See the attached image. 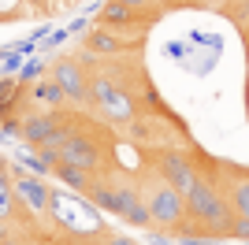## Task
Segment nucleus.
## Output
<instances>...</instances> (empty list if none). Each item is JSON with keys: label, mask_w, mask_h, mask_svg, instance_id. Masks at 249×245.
<instances>
[{"label": "nucleus", "mask_w": 249, "mask_h": 245, "mask_svg": "<svg viewBox=\"0 0 249 245\" xmlns=\"http://www.w3.org/2000/svg\"><path fill=\"white\" fill-rule=\"evenodd\" d=\"M186 215L194 223H205L212 234H231V223H234V208L227 197H219L212 178H197L186 190Z\"/></svg>", "instance_id": "1"}, {"label": "nucleus", "mask_w": 249, "mask_h": 245, "mask_svg": "<svg viewBox=\"0 0 249 245\" xmlns=\"http://www.w3.org/2000/svg\"><path fill=\"white\" fill-rule=\"evenodd\" d=\"M145 204H149L153 223L164 227V230H175V227L186 219V193H182V190H175L164 175L145 182Z\"/></svg>", "instance_id": "2"}, {"label": "nucleus", "mask_w": 249, "mask_h": 245, "mask_svg": "<svg viewBox=\"0 0 249 245\" xmlns=\"http://www.w3.org/2000/svg\"><path fill=\"white\" fill-rule=\"evenodd\" d=\"M156 167H160V175H164L175 190H182V193L201 178V175L194 171V160H190L182 149H164V153L156 156Z\"/></svg>", "instance_id": "3"}, {"label": "nucleus", "mask_w": 249, "mask_h": 245, "mask_svg": "<svg viewBox=\"0 0 249 245\" xmlns=\"http://www.w3.org/2000/svg\"><path fill=\"white\" fill-rule=\"evenodd\" d=\"M115 215L126 219V223H134V227H153L145 197L138 193V186H130V182H115Z\"/></svg>", "instance_id": "4"}, {"label": "nucleus", "mask_w": 249, "mask_h": 245, "mask_svg": "<svg viewBox=\"0 0 249 245\" xmlns=\"http://www.w3.org/2000/svg\"><path fill=\"white\" fill-rule=\"evenodd\" d=\"M60 163L93 171V167H101V149H97V141H89V138H82V134H74L71 141L60 149Z\"/></svg>", "instance_id": "5"}, {"label": "nucleus", "mask_w": 249, "mask_h": 245, "mask_svg": "<svg viewBox=\"0 0 249 245\" xmlns=\"http://www.w3.org/2000/svg\"><path fill=\"white\" fill-rule=\"evenodd\" d=\"M52 78L63 86V93H67V101H74V104H82L86 97H89V82H86V74H82V67L74 60H60L56 67H52Z\"/></svg>", "instance_id": "6"}, {"label": "nucleus", "mask_w": 249, "mask_h": 245, "mask_svg": "<svg viewBox=\"0 0 249 245\" xmlns=\"http://www.w3.org/2000/svg\"><path fill=\"white\" fill-rule=\"evenodd\" d=\"M89 97H93V101L101 104L108 115H126V112H130L126 97H119V93H115V86H112L108 78H93V82H89Z\"/></svg>", "instance_id": "7"}, {"label": "nucleus", "mask_w": 249, "mask_h": 245, "mask_svg": "<svg viewBox=\"0 0 249 245\" xmlns=\"http://www.w3.org/2000/svg\"><path fill=\"white\" fill-rule=\"evenodd\" d=\"M60 122L63 119H56V115H30V119H22V141L34 145V149H41L52 134H56Z\"/></svg>", "instance_id": "8"}, {"label": "nucleus", "mask_w": 249, "mask_h": 245, "mask_svg": "<svg viewBox=\"0 0 249 245\" xmlns=\"http://www.w3.org/2000/svg\"><path fill=\"white\" fill-rule=\"evenodd\" d=\"M19 193L30 201V208L34 212H45V204H49V190H45V182L41 178H34V175H19Z\"/></svg>", "instance_id": "9"}, {"label": "nucleus", "mask_w": 249, "mask_h": 245, "mask_svg": "<svg viewBox=\"0 0 249 245\" xmlns=\"http://www.w3.org/2000/svg\"><path fill=\"white\" fill-rule=\"evenodd\" d=\"M34 101L41 104V108H60V104L67 101V93H63L60 82L52 78V82H37V86H34Z\"/></svg>", "instance_id": "10"}, {"label": "nucleus", "mask_w": 249, "mask_h": 245, "mask_svg": "<svg viewBox=\"0 0 249 245\" xmlns=\"http://www.w3.org/2000/svg\"><path fill=\"white\" fill-rule=\"evenodd\" d=\"M101 22L104 26H126V22H134V8H126L123 0H112V4H104Z\"/></svg>", "instance_id": "11"}, {"label": "nucleus", "mask_w": 249, "mask_h": 245, "mask_svg": "<svg viewBox=\"0 0 249 245\" xmlns=\"http://www.w3.org/2000/svg\"><path fill=\"white\" fill-rule=\"evenodd\" d=\"M231 208H234V215H249V175L234 178V186H231Z\"/></svg>", "instance_id": "12"}, {"label": "nucleus", "mask_w": 249, "mask_h": 245, "mask_svg": "<svg viewBox=\"0 0 249 245\" xmlns=\"http://www.w3.org/2000/svg\"><path fill=\"white\" fill-rule=\"evenodd\" d=\"M56 178H60V182H67L71 186V190H89V178H86V171L82 167H71V163H60V167H56Z\"/></svg>", "instance_id": "13"}, {"label": "nucleus", "mask_w": 249, "mask_h": 245, "mask_svg": "<svg viewBox=\"0 0 249 245\" xmlns=\"http://www.w3.org/2000/svg\"><path fill=\"white\" fill-rule=\"evenodd\" d=\"M89 49H93V52H119L123 45H119V37H112V34L101 26L97 34H89Z\"/></svg>", "instance_id": "14"}, {"label": "nucleus", "mask_w": 249, "mask_h": 245, "mask_svg": "<svg viewBox=\"0 0 249 245\" xmlns=\"http://www.w3.org/2000/svg\"><path fill=\"white\" fill-rule=\"evenodd\" d=\"M0 215H4V219L11 215V182H8V178L0 182Z\"/></svg>", "instance_id": "15"}, {"label": "nucleus", "mask_w": 249, "mask_h": 245, "mask_svg": "<svg viewBox=\"0 0 249 245\" xmlns=\"http://www.w3.org/2000/svg\"><path fill=\"white\" fill-rule=\"evenodd\" d=\"M19 97V82H11V78H4V97H0V104H4V112L11 108V101Z\"/></svg>", "instance_id": "16"}, {"label": "nucleus", "mask_w": 249, "mask_h": 245, "mask_svg": "<svg viewBox=\"0 0 249 245\" xmlns=\"http://www.w3.org/2000/svg\"><path fill=\"white\" fill-rule=\"evenodd\" d=\"M231 234H234V238H249V215H234V223H231Z\"/></svg>", "instance_id": "17"}, {"label": "nucleus", "mask_w": 249, "mask_h": 245, "mask_svg": "<svg viewBox=\"0 0 249 245\" xmlns=\"http://www.w3.org/2000/svg\"><path fill=\"white\" fill-rule=\"evenodd\" d=\"M4 138H8V141H11V138H22V122L8 115V119H4Z\"/></svg>", "instance_id": "18"}, {"label": "nucleus", "mask_w": 249, "mask_h": 245, "mask_svg": "<svg viewBox=\"0 0 249 245\" xmlns=\"http://www.w3.org/2000/svg\"><path fill=\"white\" fill-rule=\"evenodd\" d=\"M37 74H41V67H37V63H26V67H22V82L37 78Z\"/></svg>", "instance_id": "19"}, {"label": "nucleus", "mask_w": 249, "mask_h": 245, "mask_svg": "<svg viewBox=\"0 0 249 245\" xmlns=\"http://www.w3.org/2000/svg\"><path fill=\"white\" fill-rule=\"evenodd\" d=\"M123 4H126V8H134V11H138L142 4H153V0H123Z\"/></svg>", "instance_id": "20"}, {"label": "nucleus", "mask_w": 249, "mask_h": 245, "mask_svg": "<svg viewBox=\"0 0 249 245\" xmlns=\"http://www.w3.org/2000/svg\"><path fill=\"white\" fill-rule=\"evenodd\" d=\"M108 245H134V242H126V238H112Z\"/></svg>", "instance_id": "21"}, {"label": "nucleus", "mask_w": 249, "mask_h": 245, "mask_svg": "<svg viewBox=\"0 0 249 245\" xmlns=\"http://www.w3.org/2000/svg\"><path fill=\"white\" fill-rule=\"evenodd\" d=\"M242 15H246V19H249V0H242Z\"/></svg>", "instance_id": "22"}, {"label": "nucleus", "mask_w": 249, "mask_h": 245, "mask_svg": "<svg viewBox=\"0 0 249 245\" xmlns=\"http://www.w3.org/2000/svg\"><path fill=\"white\" fill-rule=\"evenodd\" d=\"M153 4H171V0H153Z\"/></svg>", "instance_id": "23"}, {"label": "nucleus", "mask_w": 249, "mask_h": 245, "mask_svg": "<svg viewBox=\"0 0 249 245\" xmlns=\"http://www.w3.org/2000/svg\"><path fill=\"white\" fill-rule=\"evenodd\" d=\"M26 4H45V0H26Z\"/></svg>", "instance_id": "24"}]
</instances>
